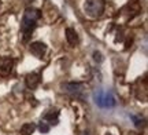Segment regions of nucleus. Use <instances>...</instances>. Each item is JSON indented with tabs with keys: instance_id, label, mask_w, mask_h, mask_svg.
I'll return each mask as SVG.
<instances>
[{
	"instance_id": "f03ea898",
	"label": "nucleus",
	"mask_w": 148,
	"mask_h": 135,
	"mask_svg": "<svg viewBox=\"0 0 148 135\" xmlns=\"http://www.w3.org/2000/svg\"><path fill=\"white\" fill-rule=\"evenodd\" d=\"M104 0H84V11L90 18H97L104 12Z\"/></svg>"
},
{
	"instance_id": "9d476101",
	"label": "nucleus",
	"mask_w": 148,
	"mask_h": 135,
	"mask_svg": "<svg viewBox=\"0 0 148 135\" xmlns=\"http://www.w3.org/2000/svg\"><path fill=\"white\" fill-rule=\"evenodd\" d=\"M36 131V125L33 123H25L21 127V135H32Z\"/></svg>"
},
{
	"instance_id": "f257e3e1",
	"label": "nucleus",
	"mask_w": 148,
	"mask_h": 135,
	"mask_svg": "<svg viewBox=\"0 0 148 135\" xmlns=\"http://www.w3.org/2000/svg\"><path fill=\"white\" fill-rule=\"evenodd\" d=\"M93 101L99 108L103 109L114 108L116 105V98L114 97V94L108 90H103V88H99L93 92Z\"/></svg>"
},
{
	"instance_id": "4468645a",
	"label": "nucleus",
	"mask_w": 148,
	"mask_h": 135,
	"mask_svg": "<svg viewBox=\"0 0 148 135\" xmlns=\"http://www.w3.org/2000/svg\"><path fill=\"white\" fill-rule=\"evenodd\" d=\"M26 3H33V1H36V0H25Z\"/></svg>"
},
{
	"instance_id": "423d86ee",
	"label": "nucleus",
	"mask_w": 148,
	"mask_h": 135,
	"mask_svg": "<svg viewBox=\"0 0 148 135\" xmlns=\"http://www.w3.org/2000/svg\"><path fill=\"white\" fill-rule=\"evenodd\" d=\"M14 68V60L7 57L0 60V76H8Z\"/></svg>"
},
{
	"instance_id": "2eb2a0df",
	"label": "nucleus",
	"mask_w": 148,
	"mask_h": 135,
	"mask_svg": "<svg viewBox=\"0 0 148 135\" xmlns=\"http://www.w3.org/2000/svg\"><path fill=\"white\" fill-rule=\"evenodd\" d=\"M106 135H112V134H110V132H107V134Z\"/></svg>"
},
{
	"instance_id": "1a4fd4ad",
	"label": "nucleus",
	"mask_w": 148,
	"mask_h": 135,
	"mask_svg": "<svg viewBox=\"0 0 148 135\" xmlns=\"http://www.w3.org/2000/svg\"><path fill=\"white\" fill-rule=\"evenodd\" d=\"M64 35H66V40H67V43H69L70 46L78 44L79 37H78V33L75 32V29H73V28H67L66 32H64Z\"/></svg>"
},
{
	"instance_id": "20e7f679",
	"label": "nucleus",
	"mask_w": 148,
	"mask_h": 135,
	"mask_svg": "<svg viewBox=\"0 0 148 135\" xmlns=\"http://www.w3.org/2000/svg\"><path fill=\"white\" fill-rule=\"evenodd\" d=\"M60 88L63 90L64 92H67L70 94L71 97H75V98H79V99H82L84 98V84L82 83H63Z\"/></svg>"
},
{
	"instance_id": "39448f33",
	"label": "nucleus",
	"mask_w": 148,
	"mask_h": 135,
	"mask_svg": "<svg viewBox=\"0 0 148 135\" xmlns=\"http://www.w3.org/2000/svg\"><path fill=\"white\" fill-rule=\"evenodd\" d=\"M47 50H48L47 44L42 43V42H34V43H32L30 47H29V51L32 53V55H34L38 60L44 58V55L47 54Z\"/></svg>"
},
{
	"instance_id": "7ed1b4c3",
	"label": "nucleus",
	"mask_w": 148,
	"mask_h": 135,
	"mask_svg": "<svg viewBox=\"0 0 148 135\" xmlns=\"http://www.w3.org/2000/svg\"><path fill=\"white\" fill-rule=\"evenodd\" d=\"M36 22L33 19H29L26 17L22 18V24H21V36H22V42L26 43L29 42V39L32 37L33 30L36 29Z\"/></svg>"
},
{
	"instance_id": "9b49d317",
	"label": "nucleus",
	"mask_w": 148,
	"mask_h": 135,
	"mask_svg": "<svg viewBox=\"0 0 148 135\" xmlns=\"http://www.w3.org/2000/svg\"><path fill=\"white\" fill-rule=\"evenodd\" d=\"M49 130H51V125L48 124L47 121L41 120V121H40V124H38V131H40L41 134H48Z\"/></svg>"
},
{
	"instance_id": "0eeeda50",
	"label": "nucleus",
	"mask_w": 148,
	"mask_h": 135,
	"mask_svg": "<svg viewBox=\"0 0 148 135\" xmlns=\"http://www.w3.org/2000/svg\"><path fill=\"white\" fill-rule=\"evenodd\" d=\"M42 120L47 121L49 125H56L59 123V110L58 109H48L44 113Z\"/></svg>"
},
{
	"instance_id": "ddd939ff",
	"label": "nucleus",
	"mask_w": 148,
	"mask_h": 135,
	"mask_svg": "<svg viewBox=\"0 0 148 135\" xmlns=\"http://www.w3.org/2000/svg\"><path fill=\"white\" fill-rule=\"evenodd\" d=\"M93 60H95L97 64H100L101 61H103V57H101V54L99 51H95V53H93Z\"/></svg>"
},
{
	"instance_id": "f8f14e48",
	"label": "nucleus",
	"mask_w": 148,
	"mask_h": 135,
	"mask_svg": "<svg viewBox=\"0 0 148 135\" xmlns=\"http://www.w3.org/2000/svg\"><path fill=\"white\" fill-rule=\"evenodd\" d=\"M130 117L133 119V121H134V125H136V127H138V128H140V127H144L145 120H144L141 116H133V114H132Z\"/></svg>"
},
{
	"instance_id": "6e6552de",
	"label": "nucleus",
	"mask_w": 148,
	"mask_h": 135,
	"mask_svg": "<svg viewBox=\"0 0 148 135\" xmlns=\"http://www.w3.org/2000/svg\"><path fill=\"white\" fill-rule=\"evenodd\" d=\"M40 81H41V76L38 75V73H29V75L25 77V84H26L27 88H30V90H34L38 87L40 84Z\"/></svg>"
}]
</instances>
